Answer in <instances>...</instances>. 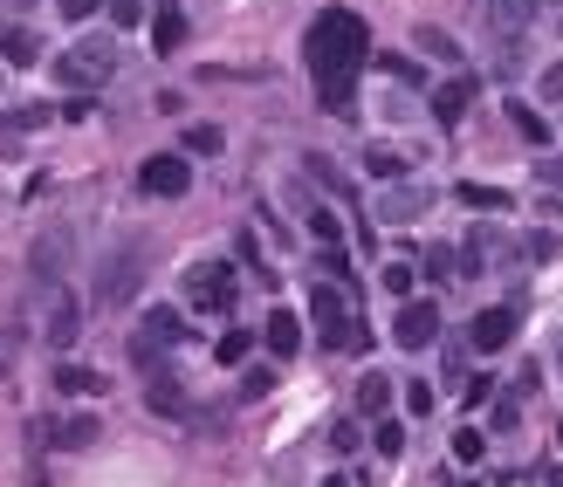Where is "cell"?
Returning <instances> with one entry per match:
<instances>
[{
	"instance_id": "cell-1",
	"label": "cell",
	"mask_w": 563,
	"mask_h": 487,
	"mask_svg": "<svg viewBox=\"0 0 563 487\" xmlns=\"http://www.w3.org/2000/svg\"><path fill=\"white\" fill-rule=\"evenodd\" d=\"M302 56H310V76L323 90V111H351V76L371 62V28L365 14L351 8H323L302 35Z\"/></svg>"
},
{
	"instance_id": "cell-2",
	"label": "cell",
	"mask_w": 563,
	"mask_h": 487,
	"mask_svg": "<svg viewBox=\"0 0 563 487\" xmlns=\"http://www.w3.org/2000/svg\"><path fill=\"white\" fill-rule=\"evenodd\" d=\"M56 76L69 90H104L111 76H117V48L104 35H83V42H69L62 56H56Z\"/></svg>"
},
{
	"instance_id": "cell-3",
	"label": "cell",
	"mask_w": 563,
	"mask_h": 487,
	"mask_svg": "<svg viewBox=\"0 0 563 487\" xmlns=\"http://www.w3.org/2000/svg\"><path fill=\"white\" fill-rule=\"evenodd\" d=\"M138 281H145V247L124 241V247L104 254V268H96V302H104V310H124V302L138 295Z\"/></svg>"
},
{
	"instance_id": "cell-4",
	"label": "cell",
	"mask_w": 563,
	"mask_h": 487,
	"mask_svg": "<svg viewBox=\"0 0 563 487\" xmlns=\"http://www.w3.org/2000/svg\"><path fill=\"white\" fill-rule=\"evenodd\" d=\"M234 295H241V281H234L227 262H193L186 268V302H193L199 316H227V310H234Z\"/></svg>"
},
{
	"instance_id": "cell-5",
	"label": "cell",
	"mask_w": 563,
	"mask_h": 487,
	"mask_svg": "<svg viewBox=\"0 0 563 487\" xmlns=\"http://www.w3.org/2000/svg\"><path fill=\"white\" fill-rule=\"evenodd\" d=\"M138 186H145L151 199H186L193 165L179 159V151H159V159H145V165H138Z\"/></svg>"
},
{
	"instance_id": "cell-6",
	"label": "cell",
	"mask_w": 563,
	"mask_h": 487,
	"mask_svg": "<svg viewBox=\"0 0 563 487\" xmlns=\"http://www.w3.org/2000/svg\"><path fill=\"white\" fill-rule=\"evenodd\" d=\"M392 337H399V350H433L440 344V302H399Z\"/></svg>"
},
{
	"instance_id": "cell-7",
	"label": "cell",
	"mask_w": 563,
	"mask_h": 487,
	"mask_svg": "<svg viewBox=\"0 0 563 487\" xmlns=\"http://www.w3.org/2000/svg\"><path fill=\"white\" fill-rule=\"evenodd\" d=\"M69 254H76V234H69V227H48V234H42V241L28 247V268L42 275V289H56V281H62Z\"/></svg>"
},
{
	"instance_id": "cell-8",
	"label": "cell",
	"mask_w": 563,
	"mask_h": 487,
	"mask_svg": "<svg viewBox=\"0 0 563 487\" xmlns=\"http://www.w3.org/2000/svg\"><path fill=\"white\" fill-rule=\"evenodd\" d=\"M42 337L56 344V350H69L76 337H83V302H76V295L62 289V281L48 289V323H42Z\"/></svg>"
},
{
	"instance_id": "cell-9",
	"label": "cell",
	"mask_w": 563,
	"mask_h": 487,
	"mask_svg": "<svg viewBox=\"0 0 563 487\" xmlns=\"http://www.w3.org/2000/svg\"><path fill=\"white\" fill-rule=\"evenodd\" d=\"M508 337H516V310H508V302H502V310H481V316L468 323V344H474L481 357H489V350H508Z\"/></svg>"
},
{
	"instance_id": "cell-10",
	"label": "cell",
	"mask_w": 563,
	"mask_h": 487,
	"mask_svg": "<svg viewBox=\"0 0 563 487\" xmlns=\"http://www.w3.org/2000/svg\"><path fill=\"white\" fill-rule=\"evenodd\" d=\"M426 207H433V186L399 178V186H386V199H378V220H420Z\"/></svg>"
},
{
	"instance_id": "cell-11",
	"label": "cell",
	"mask_w": 563,
	"mask_h": 487,
	"mask_svg": "<svg viewBox=\"0 0 563 487\" xmlns=\"http://www.w3.org/2000/svg\"><path fill=\"white\" fill-rule=\"evenodd\" d=\"M151 48H159V56H179V48H186V8H179V0H159V14H151Z\"/></svg>"
},
{
	"instance_id": "cell-12",
	"label": "cell",
	"mask_w": 563,
	"mask_h": 487,
	"mask_svg": "<svg viewBox=\"0 0 563 487\" xmlns=\"http://www.w3.org/2000/svg\"><path fill=\"white\" fill-rule=\"evenodd\" d=\"M468 104H474V76H453V83H440V90H433V117H440L447 131H453L460 117H468Z\"/></svg>"
},
{
	"instance_id": "cell-13",
	"label": "cell",
	"mask_w": 563,
	"mask_h": 487,
	"mask_svg": "<svg viewBox=\"0 0 563 487\" xmlns=\"http://www.w3.org/2000/svg\"><path fill=\"white\" fill-rule=\"evenodd\" d=\"M262 344H268V357H296V350H302V316H296V310H275V316L262 323Z\"/></svg>"
},
{
	"instance_id": "cell-14",
	"label": "cell",
	"mask_w": 563,
	"mask_h": 487,
	"mask_svg": "<svg viewBox=\"0 0 563 487\" xmlns=\"http://www.w3.org/2000/svg\"><path fill=\"white\" fill-rule=\"evenodd\" d=\"M35 56H42V35L28 28V21L0 28V62H14V69H35Z\"/></svg>"
},
{
	"instance_id": "cell-15",
	"label": "cell",
	"mask_w": 563,
	"mask_h": 487,
	"mask_svg": "<svg viewBox=\"0 0 563 487\" xmlns=\"http://www.w3.org/2000/svg\"><path fill=\"white\" fill-rule=\"evenodd\" d=\"M145 398H151V413L186 419V392H179V378H172V371H151V378H145Z\"/></svg>"
},
{
	"instance_id": "cell-16",
	"label": "cell",
	"mask_w": 563,
	"mask_h": 487,
	"mask_svg": "<svg viewBox=\"0 0 563 487\" xmlns=\"http://www.w3.org/2000/svg\"><path fill=\"white\" fill-rule=\"evenodd\" d=\"M48 432H56V447H69V453H83V447H96V440H104V426H96L90 413H69V419H56Z\"/></svg>"
},
{
	"instance_id": "cell-17",
	"label": "cell",
	"mask_w": 563,
	"mask_h": 487,
	"mask_svg": "<svg viewBox=\"0 0 563 487\" xmlns=\"http://www.w3.org/2000/svg\"><path fill=\"white\" fill-rule=\"evenodd\" d=\"M536 14H543V0H489V21H495L502 35H522Z\"/></svg>"
},
{
	"instance_id": "cell-18",
	"label": "cell",
	"mask_w": 563,
	"mask_h": 487,
	"mask_svg": "<svg viewBox=\"0 0 563 487\" xmlns=\"http://www.w3.org/2000/svg\"><path fill=\"white\" fill-rule=\"evenodd\" d=\"M386 405H392V378L386 371H365V384H357V413H365V419H386Z\"/></svg>"
},
{
	"instance_id": "cell-19",
	"label": "cell",
	"mask_w": 563,
	"mask_h": 487,
	"mask_svg": "<svg viewBox=\"0 0 563 487\" xmlns=\"http://www.w3.org/2000/svg\"><path fill=\"white\" fill-rule=\"evenodd\" d=\"M310 316H317L323 329L351 323V316H344V295H337V281H317V289H310Z\"/></svg>"
},
{
	"instance_id": "cell-20",
	"label": "cell",
	"mask_w": 563,
	"mask_h": 487,
	"mask_svg": "<svg viewBox=\"0 0 563 487\" xmlns=\"http://www.w3.org/2000/svg\"><path fill=\"white\" fill-rule=\"evenodd\" d=\"M56 384L69 398H96L104 392V371H90V364H56Z\"/></svg>"
},
{
	"instance_id": "cell-21",
	"label": "cell",
	"mask_w": 563,
	"mask_h": 487,
	"mask_svg": "<svg viewBox=\"0 0 563 487\" xmlns=\"http://www.w3.org/2000/svg\"><path fill=\"white\" fill-rule=\"evenodd\" d=\"M460 207H474V213H508V207H516V193H502V186H474V178H468V186H460Z\"/></svg>"
},
{
	"instance_id": "cell-22",
	"label": "cell",
	"mask_w": 563,
	"mask_h": 487,
	"mask_svg": "<svg viewBox=\"0 0 563 487\" xmlns=\"http://www.w3.org/2000/svg\"><path fill=\"white\" fill-rule=\"evenodd\" d=\"M365 172L386 178V186H399V178H405V159H399L392 144H371V151H365Z\"/></svg>"
},
{
	"instance_id": "cell-23",
	"label": "cell",
	"mask_w": 563,
	"mask_h": 487,
	"mask_svg": "<svg viewBox=\"0 0 563 487\" xmlns=\"http://www.w3.org/2000/svg\"><path fill=\"white\" fill-rule=\"evenodd\" d=\"M420 262H426V275H433V281H453V268H460V254H453L447 241H426V247H420Z\"/></svg>"
},
{
	"instance_id": "cell-24",
	"label": "cell",
	"mask_w": 563,
	"mask_h": 487,
	"mask_svg": "<svg viewBox=\"0 0 563 487\" xmlns=\"http://www.w3.org/2000/svg\"><path fill=\"white\" fill-rule=\"evenodd\" d=\"M220 124H186V151H193V159H220Z\"/></svg>"
},
{
	"instance_id": "cell-25",
	"label": "cell",
	"mask_w": 563,
	"mask_h": 487,
	"mask_svg": "<svg viewBox=\"0 0 563 487\" xmlns=\"http://www.w3.org/2000/svg\"><path fill=\"white\" fill-rule=\"evenodd\" d=\"M371 447L386 453V460H399V453H405V426H399V419H371Z\"/></svg>"
},
{
	"instance_id": "cell-26",
	"label": "cell",
	"mask_w": 563,
	"mask_h": 487,
	"mask_svg": "<svg viewBox=\"0 0 563 487\" xmlns=\"http://www.w3.org/2000/svg\"><path fill=\"white\" fill-rule=\"evenodd\" d=\"M302 165H310V178H317V186H330V193H351V178L337 172V159H323V151H310Z\"/></svg>"
},
{
	"instance_id": "cell-27",
	"label": "cell",
	"mask_w": 563,
	"mask_h": 487,
	"mask_svg": "<svg viewBox=\"0 0 563 487\" xmlns=\"http://www.w3.org/2000/svg\"><path fill=\"white\" fill-rule=\"evenodd\" d=\"M508 124H516V131H522L529 144H550V124H543V117H536L529 104H508Z\"/></svg>"
},
{
	"instance_id": "cell-28",
	"label": "cell",
	"mask_w": 563,
	"mask_h": 487,
	"mask_svg": "<svg viewBox=\"0 0 563 487\" xmlns=\"http://www.w3.org/2000/svg\"><path fill=\"white\" fill-rule=\"evenodd\" d=\"M420 48H426L433 62H460V42H453L447 28H420Z\"/></svg>"
},
{
	"instance_id": "cell-29",
	"label": "cell",
	"mask_w": 563,
	"mask_h": 487,
	"mask_svg": "<svg viewBox=\"0 0 563 487\" xmlns=\"http://www.w3.org/2000/svg\"><path fill=\"white\" fill-rule=\"evenodd\" d=\"M234 254H241V262L262 275V281H275V275H268V262H262V241H254V227H241V234H234Z\"/></svg>"
},
{
	"instance_id": "cell-30",
	"label": "cell",
	"mask_w": 563,
	"mask_h": 487,
	"mask_svg": "<svg viewBox=\"0 0 563 487\" xmlns=\"http://www.w3.org/2000/svg\"><path fill=\"white\" fill-rule=\"evenodd\" d=\"M48 117H56L48 104H21V111H8V131H42Z\"/></svg>"
},
{
	"instance_id": "cell-31",
	"label": "cell",
	"mask_w": 563,
	"mask_h": 487,
	"mask_svg": "<svg viewBox=\"0 0 563 487\" xmlns=\"http://www.w3.org/2000/svg\"><path fill=\"white\" fill-rule=\"evenodd\" d=\"M248 350H254V337H248V329H227V337H220V364H241Z\"/></svg>"
},
{
	"instance_id": "cell-32",
	"label": "cell",
	"mask_w": 563,
	"mask_h": 487,
	"mask_svg": "<svg viewBox=\"0 0 563 487\" xmlns=\"http://www.w3.org/2000/svg\"><path fill=\"white\" fill-rule=\"evenodd\" d=\"M386 289L413 302V262H386Z\"/></svg>"
},
{
	"instance_id": "cell-33",
	"label": "cell",
	"mask_w": 563,
	"mask_h": 487,
	"mask_svg": "<svg viewBox=\"0 0 563 487\" xmlns=\"http://www.w3.org/2000/svg\"><path fill=\"white\" fill-rule=\"evenodd\" d=\"M268 392H275V371H268V364H254V371L241 378V398H268Z\"/></svg>"
},
{
	"instance_id": "cell-34",
	"label": "cell",
	"mask_w": 563,
	"mask_h": 487,
	"mask_svg": "<svg viewBox=\"0 0 563 487\" xmlns=\"http://www.w3.org/2000/svg\"><path fill=\"white\" fill-rule=\"evenodd\" d=\"M378 62H386V76H399V83H426V69L413 56H378Z\"/></svg>"
},
{
	"instance_id": "cell-35",
	"label": "cell",
	"mask_w": 563,
	"mask_h": 487,
	"mask_svg": "<svg viewBox=\"0 0 563 487\" xmlns=\"http://www.w3.org/2000/svg\"><path fill=\"white\" fill-rule=\"evenodd\" d=\"M310 234H317L323 247H337V213H330V207H310Z\"/></svg>"
},
{
	"instance_id": "cell-36",
	"label": "cell",
	"mask_w": 563,
	"mask_h": 487,
	"mask_svg": "<svg viewBox=\"0 0 563 487\" xmlns=\"http://www.w3.org/2000/svg\"><path fill=\"white\" fill-rule=\"evenodd\" d=\"M104 8H111L117 28H138V21H145V0H104Z\"/></svg>"
},
{
	"instance_id": "cell-37",
	"label": "cell",
	"mask_w": 563,
	"mask_h": 487,
	"mask_svg": "<svg viewBox=\"0 0 563 487\" xmlns=\"http://www.w3.org/2000/svg\"><path fill=\"white\" fill-rule=\"evenodd\" d=\"M481 447H489V440H481L474 426H468V432H453V460H481Z\"/></svg>"
},
{
	"instance_id": "cell-38",
	"label": "cell",
	"mask_w": 563,
	"mask_h": 487,
	"mask_svg": "<svg viewBox=\"0 0 563 487\" xmlns=\"http://www.w3.org/2000/svg\"><path fill=\"white\" fill-rule=\"evenodd\" d=\"M522 254H529V262H550V254H556V234H529Z\"/></svg>"
},
{
	"instance_id": "cell-39",
	"label": "cell",
	"mask_w": 563,
	"mask_h": 487,
	"mask_svg": "<svg viewBox=\"0 0 563 487\" xmlns=\"http://www.w3.org/2000/svg\"><path fill=\"white\" fill-rule=\"evenodd\" d=\"M405 413H420V419L433 413V392H426V384H405Z\"/></svg>"
},
{
	"instance_id": "cell-40",
	"label": "cell",
	"mask_w": 563,
	"mask_h": 487,
	"mask_svg": "<svg viewBox=\"0 0 563 487\" xmlns=\"http://www.w3.org/2000/svg\"><path fill=\"white\" fill-rule=\"evenodd\" d=\"M56 8H62V21H90L96 8H104V0H56Z\"/></svg>"
},
{
	"instance_id": "cell-41",
	"label": "cell",
	"mask_w": 563,
	"mask_h": 487,
	"mask_svg": "<svg viewBox=\"0 0 563 487\" xmlns=\"http://www.w3.org/2000/svg\"><path fill=\"white\" fill-rule=\"evenodd\" d=\"M489 398H495V378H474V384H468V413H481Z\"/></svg>"
},
{
	"instance_id": "cell-42",
	"label": "cell",
	"mask_w": 563,
	"mask_h": 487,
	"mask_svg": "<svg viewBox=\"0 0 563 487\" xmlns=\"http://www.w3.org/2000/svg\"><path fill=\"white\" fill-rule=\"evenodd\" d=\"M536 186H543V193H556V199H563V165H536Z\"/></svg>"
},
{
	"instance_id": "cell-43",
	"label": "cell",
	"mask_w": 563,
	"mask_h": 487,
	"mask_svg": "<svg viewBox=\"0 0 563 487\" xmlns=\"http://www.w3.org/2000/svg\"><path fill=\"white\" fill-rule=\"evenodd\" d=\"M516 419H522V398H502V405H495V426L508 432V426H516Z\"/></svg>"
},
{
	"instance_id": "cell-44",
	"label": "cell",
	"mask_w": 563,
	"mask_h": 487,
	"mask_svg": "<svg viewBox=\"0 0 563 487\" xmlns=\"http://www.w3.org/2000/svg\"><path fill=\"white\" fill-rule=\"evenodd\" d=\"M90 111H96V104H90V96H69V104H62V111H56V117H69V124H83V117H90Z\"/></svg>"
},
{
	"instance_id": "cell-45",
	"label": "cell",
	"mask_w": 563,
	"mask_h": 487,
	"mask_svg": "<svg viewBox=\"0 0 563 487\" xmlns=\"http://www.w3.org/2000/svg\"><path fill=\"white\" fill-rule=\"evenodd\" d=\"M330 447L351 453V447H357V426H351V419H344V426H330Z\"/></svg>"
},
{
	"instance_id": "cell-46",
	"label": "cell",
	"mask_w": 563,
	"mask_h": 487,
	"mask_svg": "<svg viewBox=\"0 0 563 487\" xmlns=\"http://www.w3.org/2000/svg\"><path fill=\"white\" fill-rule=\"evenodd\" d=\"M543 96H550V104H563V62H556V69H543Z\"/></svg>"
},
{
	"instance_id": "cell-47",
	"label": "cell",
	"mask_w": 563,
	"mask_h": 487,
	"mask_svg": "<svg viewBox=\"0 0 563 487\" xmlns=\"http://www.w3.org/2000/svg\"><path fill=\"white\" fill-rule=\"evenodd\" d=\"M556 371H563V329H556Z\"/></svg>"
},
{
	"instance_id": "cell-48",
	"label": "cell",
	"mask_w": 563,
	"mask_h": 487,
	"mask_svg": "<svg viewBox=\"0 0 563 487\" xmlns=\"http://www.w3.org/2000/svg\"><path fill=\"white\" fill-rule=\"evenodd\" d=\"M550 487H563V467H556V474H550Z\"/></svg>"
},
{
	"instance_id": "cell-49",
	"label": "cell",
	"mask_w": 563,
	"mask_h": 487,
	"mask_svg": "<svg viewBox=\"0 0 563 487\" xmlns=\"http://www.w3.org/2000/svg\"><path fill=\"white\" fill-rule=\"evenodd\" d=\"M556 440H563V432H556Z\"/></svg>"
}]
</instances>
